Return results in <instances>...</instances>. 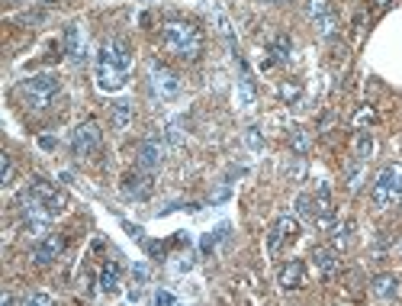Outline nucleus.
I'll return each instance as SVG.
<instances>
[{
	"label": "nucleus",
	"mask_w": 402,
	"mask_h": 306,
	"mask_svg": "<svg viewBox=\"0 0 402 306\" xmlns=\"http://www.w3.org/2000/svg\"><path fill=\"white\" fill-rule=\"evenodd\" d=\"M293 148H297V155H306V152H309V136L303 132V129H297V132H293Z\"/></svg>",
	"instance_id": "nucleus-28"
},
{
	"label": "nucleus",
	"mask_w": 402,
	"mask_h": 306,
	"mask_svg": "<svg viewBox=\"0 0 402 306\" xmlns=\"http://www.w3.org/2000/svg\"><path fill=\"white\" fill-rule=\"evenodd\" d=\"M303 281H306V264L303 261H286L284 268H280V287L284 290H299L303 287Z\"/></svg>",
	"instance_id": "nucleus-15"
},
{
	"label": "nucleus",
	"mask_w": 402,
	"mask_h": 306,
	"mask_svg": "<svg viewBox=\"0 0 402 306\" xmlns=\"http://www.w3.org/2000/svg\"><path fill=\"white\" fill-rule=\"evenodd\" d=\"M238 68H242V78H238V104L248 110V106H254V81H251V71L244 68V62L238 58Z\"/></svg>",
	"instance_id": "nucleus-19"
},
{
	"label": "nucleus",
	"mask_w": 402,
	"mask_h": 306,
	"mask_svg": "<svg viewBox=\"0 0 402 306\" xmlns=\"http://www.w3.org/2000/svg\"><path fill=\"white\" fill-rule=\"evenodd\" d=\"M164 45L177 58H187V62H197L203 52V32L193 26V23H180L171 20L164 23Z\"/></svg>",
	"instance_id": "nucleus-2"
},
{
	"label": "nucleus",
	"mask_w": 402,
	"mask_h": 306,
	"mask_svg": "<svg viewBox=\"0 0 402 306\" xmlns=\"http://www.w3.org/2000/svg\"><path fill=\"white\" fill-rule=\"evenodd\" d=\"M373 3H377V7H380V10H383V7H390L392 0H373Z\"/></svg>",
	"instance_id": "nucleus-34"
},
{
	"label": "nucleus",
	"mask_w": 402,
	"mask_h": 306,
	"mask_svg": "<svg viewBox=\"0 0 402 306\" xmlns=\"http://www.w3.org/2000/svg\"><path fill=\"white\" fill-rule=\"evenodd\" d=\"M180 142H184V126H180V119H174V123L168 126V145L177 148Z\"/></svg>",
	"instance_id": "nucleus-26"
},
{
	"label": "nucleus",
	"mask_w": 402,
	"mask_h": 306,
	"mask_svg": "<svg viewBox=\"0 0 402 306\" xmlns=\"http://www.w3.org/2000/svg\"><path fill=\"white\" fill-rule=\"evenodd\" d=\"M29 193L36 197V200H42L45 207L55 213V216H58V213H64V207H68V197H64L62 190L55 187L52 180H45V178H32Z\"/></svg>",
	"instance_id": "nucleus-8"
},
{
	"label": "nucleus",
	"mask_w": 402,
	"mask_h": 306,
	"mask_svg": "<svg viewBox=\"0 0 402 306\" xmlns=\"http://www.w3.org/2000/svg\"><path fill=\"white\" fill-rule=\"evenodd\" d=\"M377 210H396L402 203V165H386V168L377 174L370 190Z\"/></svg>",
	"instance_id": "nucleus-4"
},
{
	"label": "nucleus",
	"mask_w": 402,
	"mask_h": 306,
	"mask_svg": "<svg viewBox=\"0 0 402 306\" xmlns=\"http://www.w3.org/2000/svg\"><path fill=\"white\" fill-rule=\"evenodd\" d=\"M312 264L318 268V274L322 277H331L335 271H338V252H335V248H325V245H318V248H312Z\"/></svg>",
	"instance_id": "nucleus-17"
},
{
	"label": "nucleus",
	"mask_w": 402,
	"mask_h": 306,
	"mask_svg": "<svg viewBox=\"0 0 402 306\" xmlns=\"http://www.w3.org/2000/svg\"><path fill=\"white\" fill-rule=\"evenodd\" d=\"M370 296L373 300H396L399 296V281L392 274H377L370 281Z\"/></svg>",
	"instance_id": "nucleus-16"
},
{
	"label": "nucleus",
	"mask_w": 402,
	"mask_h": 306,
	"mask_svg": "<svg viewBox=\"0 0 402 306\" xmlns=\"http://www.w3.org/2000/svg\"><path fill=\"white\" fill-rule=\"evenodd\" d=\"M81 290H84V296H90V294H94V287H90V274H87V271L81 274Z\"/></svg>",
	"instance_id": "nucleus-31"
},
{
	"label": "nucleus",
	"mask_w": 402,
	"mask_h": 306,
	"mask_svg": "<svg viewBox=\"0 0 402 306\" xmlns=\"http://www.w3.org/2000/svg\"><path fill=\"white\" fill-rule=\"evenodd\" d=\"M155 303H158V306H174V303H177V296L168 294V290H155Z\"/></svg>",
	"instance_id": "nucleus-29"
},
{
	"label": "nucleus",
	"mask_w": 402,
	"mask_h": 306,
	"mask_svg": "<svg viewBox=\"0 0 402 306\" xmlns=\"http://www.w3.org/2000/svg\"><path fill=\"white\" fill-rule=\"evenodd\" d=\"M280 94H284V97H297L299 87H280Z\"/></svg>",
	"instance_id": "nucleus-33"
},
{
	"label": "nucleus",
	"mask_w": 402,
	"mask_h": 306,
	"mask_svg": "<svg viewBox=\"0 0 402 306\" xmlns=\"http://www.w3.org/2000/svg\"><path fill=\"white\" fill-rule=\"evenodd\" d=\"M312 200H316V220L312 222H316L318 229H331L335 226V203H331V187H328L325 180L316 187Z\"/></svg>",
	"instance_id": "nucleus-12"
},
{
	"label": "nucleus",
	"mask_w": 402,
	"mask_h": 306,
	"mask_svg": "<svg viewBox=\"0 0 402 306\" xmlns=\"http://www.w3.org/2000/svg\"><path fill=\"white\" fill-rule=\"evenodd\" d=\"M39 145L49 152V148H55V139H52V136H42V139H39Z\"/></svg>",
	"instance_id": "nucleus-32"
},
{
	"label": "nucleus",
	"mask_w": 402,
	"mask_h": 306,
	"mask_svg": "<svg viewBox=\"0 0 402 306\" xmlns=\"http://www.w3.org/2000/svg\"><path fill=\"white\" fill-rule=\"evenodd\" d=\"M64 52L75 64H84L87 58V36H84V26L81 23H71L64 30Z\"/></svg>",
	"instance_id": "nucleus-13"
},
{
	"label": "nucleus",
	"mask_w": 402,
	"mask_h": 306,
	"mask_svg": "<svg viewBox=\"0 0 402 306\" xmlns=\"http://www.w3.org/2000/svg\"><path fill=\"white\" fill-rule=\"evenodd\" d=\"M129 123H132V104H129V100H119V104H113V126H116V129H126Z\"/></svg>",
	"instance_id": "nucleus-21"
},
{
	"label": "nucleus",
	"mask_w": 402,
	"mask_h": 306,
	"mask_svg": "<svg viewBox=\"0 0 402 306\" xmlns=\"http://www.w3.org/2000/svg\"><path fill=\"white\" fill-rule=\"evenodd\" d=\"M297 235H299V222L293 220V216H280V220L274 222V229H271L267 245H271V252H280V242H293Z\"/></svg>",
	"instance_id": "nucleus-14"
},
{
	"label": "nucleus",
	"mask_w": 402,
	"mask_h": 306,
	"mask_svg": "<svg viewBox=\"0 0 402 306\" xmlns=\"http://www.w3.org/2000/svg\"><path fill=\"white\" fill-rule=\"evenodd\" d=\"M149 78H151V91H155V97H161V100H174V97H180V78L174 71H171L168 64H161L158 58H151L149 62Z\"/></svg>",
	"instance_id": "nucleus-5"
},
{
	"label": "nucleus",
	"mask_w": 402,
	"mask_h": 306,
	"mask_svg": "<svg viewBox=\"0 0 402 306\" xmlns=\"http://www.w3.org/2000/svg\"><path fill=\"white\" fill-rule=\"evenodd\" d=\"M119 281H123V271H119L116 261H106L103 271H100V281H97V287L103 290V294H116L119 290Z\"/></svg>",
	"instance_id": "nucleus-18"
},
{
	"label": "nucleus",
	"mask_w": 402,
	"mask_h": 306,
	"mask_svg": "<svg viewBox=\"0 0 402 306\" xmlns=\"http://www.w3.org/2000/svg\"><path fill=\"white\" fill-rule=\"evenodd\" d=\"M64 252V235H55V233H45L39 242H36V248H32V261L39 264V268H45V264L58 261Z\"/></svg>",
	"instance_id": "nucleus-10"
},
{
	"label": "nucleus",
	"mask_w": 402,
	"mask_h": 306,
	"mask_svg": "<svg viewBox=\"0 0 402 306\" xmlns=\"http://www.w3.org/2000/svg\"><path fill=\"white\" fill-rule=\"evenodd\" d=\"M373 119H377V113H373L370 106H364L357 117H354V123H357V126H364V123H373Z\"/></svg>",
	"instance_id": "nucleus-30"
},
{
	"label": "nucleus",
	"mask_w": 402,
	"mask_h": 306,
	"mask_svg": "<svg viewBox=\"0 0 402 306\" xmlns=\"http://www.w3.org/2000/svg\"><path fill=\"white\" fill-rule=\"evenodd\" d=\"M290 49H293L290 36H277L274 43H271V55H274V62H286V58H290Z\"/></svg>",
	"instance_id": "nucleus-22"
},
{
	"label": "nucleus",
	"mask_w": 402,
	"mask_h": 306,
	"mask_svg": "<svg viewBox=\"0 0 402 306\" xmlns=\"http://www.w3.org/2000/svg\"><path fill=\"white\" fill-rule=\"evenodd\" d=\"M132 68V49L126 39H106L97 52V87L100 91H119L126 84Z\"/></svg>",
	"instance_id": "nucleus-1"
},
{
	"label": "nucleus",
	"mask_w": 402,
	"mask_h": 306,
	"mask_svg": "<svg viewBox=\"0 0 402 306\" xmlns=\"http://www.w3.org/2000/svg\"><path fill=\"white\" fill-rule=\"evenodd\" d=\"M100 142H103V132H100V126H97L94 119L81 123L71 132V148H75L77 158H94L97 152H100Z\"/></svg>",
	"instance_id": "nucleus-6"
},
{
	"label": "nucleus",
	"mask_w": 402,
	"mask_h": 306,
	"mask_svg": "<svg viewBox=\"0 0 402 306\" xmlns=\"http://www.w3.org/2000/svg\"><path fill=\"white\" fill-rule=\"evenodd\" d=\"M62 91V81L58 74H36V78H26L20 84V97H23V106H29L32 113H42L52 106V100L58 97Z\"/></svg>",
	"instance_id": "nucleus-3"
},
{
	"label": "nucleus",
	"mask_w": 402,
	"mask_h": 306,
	"mask_svg": "<svg viewBox=\"0 0 402 306\" xmlns=\"http://www.w3.org/2000/svg\"><path fill=\"white\" fill-rule=\"evenodd\" d=\"M354 245V222H344V226H338L335 229V235H331V248L335 252H344V248H351Z\"/></svg>",
	"instance_id": "nucleus-20"
},
{
	"label": "nucleus",
	"mask_w": 402,
	"mask_h": 306,
	"mask_svg": "<svg viewBox=\"0 0 402 306\" xmlns=\"http://www.w3.org/2000/svg\"><path fill=\"white\" fill-rule=\"evenodd\" d=\"M151 193H155V178H151L149 171H136V174H126L123 178V197L126 200H149Z\"/></svg>",
	"instance_id": "nucleus-9"
},
{
	"label": "nucleus",
	"mask_w": 402,
	"mask_h": 306,
	"mask_svg": "<svg viewBox=\"0 0 402 306\" xmlns=\"http://www.w3.org/2000/svg\"><path fill=\"white\" fill-rule=\"evenodd\" d=\"M244 145L251 148V152H261L264 148V139H261V129L257 126H251L248 132H244Z\"/></svg>",
	"instance_id": "nucleus-25"
},
{
	"label": "nucleus",
	"mask_w": 402,
	"mask_h": 306,
	"mask_svg": "<svg viewBox=\"0 0 402 306\" xmlns=\"http://www.w3.org/2000/svg\"><path fill=\"white\" fill-rule=\"evenodd\" d=\"M297 213L303 220H316V200L309 197V193H299L297 197Z\"/></svg>",
	"instance_id": "nucleus-23"
},
{
	"label": "nucleus",
	"mask_w": 402,
	"mask_h": 306,
	"mask_svg": "<svg viewBox=\"0 0 402 306\" xmlns=\"http://www.w3.org/2000/svg\"><path fill=\"white\" fill-rule=\"evenodd\" d=\"M264 3H284V0H264Z\"/></svg>",
	"instance_id": "nucleus-35"
},
{
	"label": "nucleus",
	"mask_w": 402,
	"mask_h": 306,
	"mask_svg": "<svg viewBox=\"0 0 402 306\" xmlns=\"http://www.w3.org/2000/svg\"><path fill=\"white\" fill-rule=\"evenodd\" d=\"M306 13H309V20H312V26H316V32L322 36V39L338 36V16H335V10H331L328 0H309Z\"/></svg>",
	"instance_id": "nucleus-7"
},
{
	"label": "nucleus",
	"mask_w": 402,
	"mask_h": 306,
	"mask_svg": "<svg viewBox=\"0 0 402 306\" xmlns=\"http://www.w3.org/2000/svg\"><path fill=\"white\" fill-rule=\"evenodd\" d=\"M0 168H3V187H10L13 174H16V171H13V158H10V155H0Z\"/></svg>",
	"instance_id": "nucleus-27"
},
{
	"label": "nucleus",
	"mask_w": 402,
	"mask_h": 306,
	"mask_svg": "<svg viewBox=\"0 0 402 306\" xmlns=\"http://www.w3.org/2000/svg\"><path fill=\"white\" fill-rule=\"evenodd\" d=\"M370 152H373L370 132H360V136H357V161H367V158H370Z\"/></svg>",
	"instance_id": "nucleus-24"
},
{
	"label": "nucleus",
	"mask_w": 402,
	"mask_h": 306,
	"mask_svg": "<svg viewBox=\"0 0 402 306\" xmlns=\"http://www.w3.org/2000/svg\"><path fill=\"white\" fill-rule=\"evenodd\" d=\"M161 161H164V148H161L158 139H142L136 148V165L138 171H158L161 168Z\"/></svg>",
	"instance_id": "nucleus-11"
}]
</instances>
